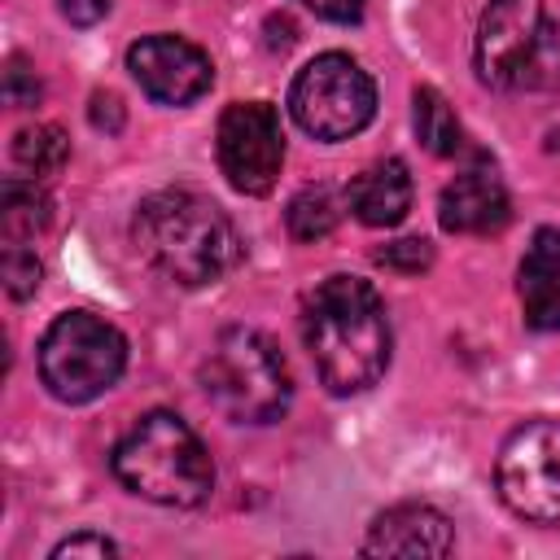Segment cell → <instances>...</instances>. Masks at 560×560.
Returning <instances> with one entry per match:
<instances>
[{
  "instance_id": "6da1fadb",
  "label": "cell",
  "mask_w": 560,
  "mask_h": 560,
  "mask_svg": "<svg viewBox=\"0 0 560 560\" xmlns=\"http://www.w3.org/2000/svg\"><path fill=\"white\" fill-rule=\"evenodd\" d=\"M302 341L328 394H363L389 368L381 293L359 276H328L302 302Z\"/></svg>"
},
{
  "instance_id": "7a4b0ae2",
  "label": "cell",
  "mask_w": 560,
  "mask_h": 560,
  "mask_svg": "<svg viewBox=\"0 0 560 560\" xmlns=\"http://www.w3.org/2000/svg\"><path fill=\"white\" fill-rule=\"evenodd\" d=\"M131 236L144 262L184 289L214 284L241 258V236L232 219L206 192H192V188L149 192L136 206Z\"/></svg>"
},
{
  "instance_id": "3957f363",
  "label": "cell",
  "mask_w": 560,
  "mask_h": 560,
  "mask_svg": "<svg viewBox=\"0 0 560 560\" xmlns=\"http://www.w3.org/2000/svg\"><path fill=\"white\" fill-rule=\"evenodd\" d=\"M114 477L162 508H197L214 490L210 455L175 411H149L122 433L114 446Z\"/></svg>"
},
{
  "instance_id": "277c9868",
  "label": "cell",
  "mask_w": 560,
  "mask_h": 560,
  "mask_svg": "<svg viewBox=\"0 0 560 560\" xmlns=\"http://www.w3.org/2000/svg\"><path fill=\"white\" fill-rule=\"evenodd\" d=\"M201 389L236 424L280 420L293 398L289 368L258 328H223L214 337L201 359Z\"/></svg>"
},
{
  "instance_id": "5b68a950",
  "label": "cell",
  "mask_w": 560,
  "mask_h": 560,
  "mask_svg": "<svg viewBox=\"0 0 560 560\" xmlns=\"http://www.w3.org/2000/svg\"><path fill=\"white\" fill-rule=\"evenodd\" d=\"M477 74L490 88H560V22L538 0H490L477 26Z\"/></svg>"
},
{
  "instance_id": "8992f818",
  "label": "cell",
  "mask_w": 560,
  "mask_h": 560,
  "mask_svg": "<svg viewBox=\"0 0 560 560\" xmlns=\"http://www.w3.org/2000/svg\"><path fill=\"white\" fill-rule=\"evenodd\" d=\"M127 368V341L114 324L88 311H66L39 341V376L61 402H92Z\"/></svg>"
},
{
  "instance_id": "52a82bcc",
  "label": "cell",
  "mask_w": 560,
  "mask_h": 560,
  "mask_svg": "<svg viewBox=\"0 0 560 560\" xmlns=\"http://www.w3.org/2000/svg\"><path fill=\"white\" fill-rule=\"evenodd\" d=\"M289 109L298 127L315 140H350L376 114V88L368 70L346 52H319L306 61L289 88Z\"/></svg>"
},
{
  "instance_id": "ba28073f",
  "label": "cell",
  "mask_w": 560,
  "mask_h": 560,
  "mask_svg": "<svg viewBox=\"0 0 560 560\" xmlns=\"http://www.w3.org/2000/svg\"><path fill=\"white\" fill-rule=\"evenodd\" d=\"M499 499L538 525H560V420H525L494 459Z\"/></svg>"
},
{
  "instance_id": "9c48e42d",
  "label": "cell",
  "mask_w": 560,
  "mask_h": 560,
  "mask_svg": "<svg viewBox=\"0 0 560 560\" xmlns=\"http://www.w3.org/2000/svg\"><path fill=\"white\" fill-rule=\"evenodd\" d=\"M219 171L228 184L245 197H262L276 188L280 166H284V131L280 114L267 101H236L219 118Z\"/></svg>"
},
{
  "instance_id": "30bf717a",
  "label": "cell",
  "mask_w": 560,
  "mask_h": 560,
  "mask_svg": "<svg viewBox=\"0 0 560 560\" xmlns=\"http://www.w3.org/2000/svg\"><path fill=\"white\" fill-rule=\"evenodd\" d=\"M127 70L158 105H188L214 79L210 57L192 39H179V35H144V39H136L127 48Z\"/></svg>"
},
{
  "instance_id": "8fae6325",
  "label": "cell",
  "mask_w": 560,
  "mask_h": 560,
  "mask_svg": "<svg viewBox=\"0 0 560 560\" xmlns=\"http://www.w3.org/2000/svg\"><path fill=\"white\" fill-rule=\"evenodd\" d=\"M438 219H442L446 232H459V236L499 232V228L512 219L508 188H503L499 171H494L486 158H477L472 166H464V171L442 188Z\"/></svg>"
},
{
  "instance_id": "7c38bea8",
  "label": "cell",
  "mask_w": 560,
  "mask_h": 560,
  "mask_svg": "<svg viewBox=\"0 0 560 560\" xmlns=\"http://www.w3.org/2000/svg\"><path fill=\"white\" fill-rule=\"evenodd\" d=\"M451 547H455L451 521L429 503L385 508L363 538V556H446Z\"/></svg>"
},
{
  "instance_id": "4fadbf2b",
  "label": "cell",
  "mask_w": 560,
  "mask_h": 560,
  "mask_svg": "<svg viewBox=\"0 0 560 560\" xmlns=\"http://www.w3.org/2000/svg\"><path fill=\"white\" fill-rule=\"evenodd\" d=\"M521 306L529 328H560V232L538 228L521 258Z\"/></svg>"
},
{
  "instance_id": "5bb4252c",
  "label": "cell",
  "mask_w": 560,
  "mask_h": 560,
  "mask_svg": "<svg viewBox=\"0 0 560 560\" xmlns=\"http://www.w3.org/2000/svg\"><path fill=\"white\" fill-rule=\"evenodd\" d=\"M346 206L368 228H394V223H402V214L411 210V175H407V166L398 158L372 162L368 171H359L350 179Z\"/></svg>"
},
{
  "instance_id": "9a60e30c",
  "label": "cell",
  "mask_w": 560,
  "mask_h": 560,
  "mask_svg": "<svg viewBox=\"0 0 560 560\" xmlns=\"http://www.w3.org/2000/svg\"><path fill=\"white\" fill-rule=\"evenodd\" d=\"M411 122H416L420 144L433 158H451L464 144L459 140V118H455V109L446 105V96L438 88H416V96H411Z\"/></svg>"
},
{
  "instance_id": "2e32d148",
  "label": "cell",
  "mask_w": 560,
  "mask_h": 560,
  "mask_svg": "<svg viewBox=\"0 0 560 560\" xmlns=\"http://www.w3.org/2000/svg\"><path fill=\"white\" fill-rule=\"evenodd\" d=\"M284 223H289V236L311 245V241H324L337 223H341V197L328 188V184H311L302 188L289 210H284Z\"/></svg>"
},
{
  "instance_id": "e0dca14e",
  "label": "cell",
  "mask_w": 560,
  "mask_h": 560,
  "mask_svg": "<svg viewBox=\"0 0 560 560\" xmlns=\"http://www.w3.org/2000/svg\"><path fill=\"white\" fill-rule=\"evenodd\" d=\"M66 158H70V140H66V131L52 127V122L26 127V131H18V140H13V162H18L26 175H35V179L57 175V171L66 166Z\"/></svg>"
},
{
  "instance_id": "ac0fdd59",
  "label": "cell",
  "mask_w": 560,
  "mask_h": 560,
  "mask_svg": "<svg viewBox=\"0 0 560 560\" xmlns=\"http://www.w3.org/2000/svg\"><path fill=\"white\" fill-rule=\"evenodd\" d=\"M0 219H4L9 241H22V236H35L39 228H48L52 206H48L44 188H35V184H26V179H4Z\"/></svg>"
},
{
  "instance_id": "d6986e66",
  "label": "cell",
  "mask_w": 560,
  "mask_h": 560,
  "mask_svg": "<svg viewBox=\"0 0 560 560\" xmlns=\"http://www.w3.org/2000/svg\"><path fill=\"white\" fill-rule=\"evenodd\" d=\"M4 289H9V298H31L39 289V258L22 241L4 245Z\"/></svg>"
},
{
  "instance_id": "ffe728a7",
  "label": "cell",
  "mask_w": 560,
  "mask_h": 560,
  "mask_svg": "<svg viewBox=\"0 0 560 560\" xmlns=\"http://www.w3.org/2000/svg\"><path fill=\"white\" fill-rule=\"evenodd\" d=\"M376 258H381L385 267H398V271H420V267H429V262H433V249H429V241H420V236H407V241H394V245H385Z\"/></svg>"
},
{
  "instance_id": "44dd1931",
  "label": "cell",
  "mask_w": 560,
  "mask_h": 560,
  "mask_svg": "<svg viewBox=\"0 0 560 560\" xmlns=\"http://www.w3.org/2000/svg\"><path fill=\"white\" fill-rule=\"evenodd\" d=\"M4 96H9V105H35L39 101V79L22 66V61H9V70H4Z\"/></svg>"
},
{
  "instance_id": "7402d4cb",
  "label": "cell",
  "mask_w": 560,
  "mask_h": 560,
  "mask_svg": "<svg viewBox=\"0 0 560 560\" xmlns=\"http://www.w3.org/2000/svg\"><path fill=\"white\" fill-rule=\"evenodd\" d=\"M118 547L105 538V534H70L66 542H57L52 547V556L61 560V556H114Z\"/></svg>"
},
{
  "instance_id": "603a6c76",
  "label": "cell",
  "mask_w": 560,
  "mask_h": 560,
  "mask_svg": "<svg viewBox=\"0 0 560 560\" xmlns=\"http://www.w3.org/2000/svg\"><path fill=\"white\" fill-rule=\"evenodd\" d=\"M298 4L311 9L315 18H328V22H359L368 0H298Z\"/></svg>"
},
{
  "instance_id": "cb8c5ba5",
  "label": "cell",
  "mask_w": 560,
  "mask_h": 560,
  "mask_svg": "<svg viewBox=\"0 0 560 560\" xmlns=\"http://www.w3.org/2000/svg\"><path fill=\"white\" fill-rule=\"evenodd\" d=\"M88 114H92V127H105V131H118L122 127V101L114 92H96Z\"/></svg>"
},
{
  "instance_id": "d4e9b609",
  "label": "cell",
  "mask_w": 560,
  "mask_h": 560,
  "mask_svg": "<svg viewBox=\"0 0 560 560\" xmlns=\"http://www.w3.org/2000/svg\"><path fill=\"white\" fill-rule=\"evenodd\" d=\"M57 4H61V13H66L74 26H92V22H101V18L109 13L114 0H57Z\"/></svg>"
}]
</instances>
